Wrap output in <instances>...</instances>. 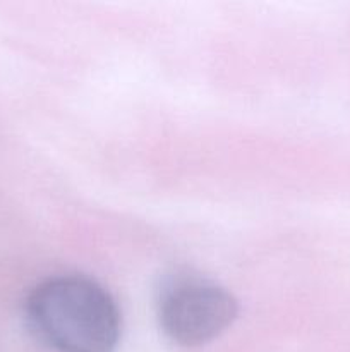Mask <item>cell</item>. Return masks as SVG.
Instances as JSON below:
<instances>
[{
  "label": "cell",
  "mask_w": 350,
  "mask_h": 352,
  "mask_svg": "<svg viewBox=\"0 0 350 352\" xmlns=\"http://www.w3.org/2000/svg\"><path fill=\"white\" fill-rule=\"evenodd\" d=\"M31 333L54 352H115L122 315L113 296L86 275H55L24 302Z\"/></svg>",
  "instance_id": "6da1fadb"
},
{
  "label": "cell",
  "mask_w": 350,
  "mask_h": 352,
  "mask_svg": "<svg viewBox=\"0 0 350 352\" xmlns=\"http://www.w3.org/2000/svg\"><path fill=\"white\" fill-rule=\"evenodd\" d=\"M239 315L237 299L201 275H175L160 289L156 316L161 332L182 347H199L222 336Z\"/></svg>",
  "instance_id": "7a4b0ae2"
}]
</instances>
